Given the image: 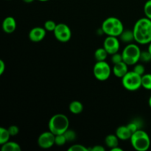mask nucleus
Masks as SVG:
<instances>
[{
	"label": "nucleus",
	"instance_id": "nucleus-1",
	"mask_svg": "<svg viewBox=\"0 0 151 151\" xmlns=\"http://www.w3.org/2000/svg\"><path fill=\"white\" fill-rule=\"evenodd\" d=\"M134 40L139 44H149L151 42V20L141 18L136 22L133 28Z\"/></svg>",
	"mask_w": 151,
	"mask_h": 151
},
{
	"label": "nucleus",
	"instance_id": "nucleus-2",
	"mask_svg": "<svg viewBox=\"0 0 151 151\" xmlns=\"http://www.w3.org/2000/svg\"><path fill=\"white\" fill-rule=\"evenodd\" d=\"M49 131L55 135L63 134L69 129V118L63 114H57L50 118L48 123Z\"/></svg>",
	"mask_w": 151,
	"mask_h": 151
},
{
	"label": "nucleus",
	"instance_id": "nucleus-3",
	"mask_svg": "<svg viewBox=\"0 0 151 151\" xmlns=\"http://www.w3.org/2000/svg\"><path fill=\"white\" fill-rule=\"evenodd\" d=\"M101 29L103 33L107 35V36L115 37H119L125 29L120 19L114 16L109 17L103 21Z\"/></svg>",
	"mask_w": 151,
	"mask_h": 151
},
{
	"label": "nucleus",
	"instance_id": "nucleus-4",
	"mask_svg": "<svg viewBox=\"0 0 151 151\" xmlns=\"http://www.w3.org/2000/svg\"><path fill=\"white\" fill-rule=\"evenodd\" d=\"M131 145L137 151H146L150 147V139L147 132L140 129L134 132L131 136Z\"/></svg>",
	"mask_w": 151,
	"mask_h": 151
},
{
	"label": "nucleus",
	"instance_id": "nucleus-5",
	"mask_svg": "<svg viewBox=\"0 0 151 151\" xmlns=\"http://www.w3.org/2000/svg\"><path fill=\"white\" fill-rule=\"evenodd\" d=\"M141 50L139 47L135 44H128L122 52L123 61L128 66H133L140 60Z\"/></svg>",
	"mask_w": 151,
	"mask_h": 151
},
{
	"label": "nucleus",
	"instance_id": "nucleus-6",
	"mask_svg": "<svg viewBox=\"0 0 151 151\" xmlns=\"http://www.w3.org/2000/svg\"><path fill=\"white\" fill-rule=\"evenodd\" d=\"M122 84L124 88L128 91H137L142 87V76L134 71H128L122 78Z\"/></svg>",
	"mask_w": 151,
	"mask_h": 151
},
{
	"label": "nucleus",
	"instance_id": "nucleus-7",
	"mask_svg": "<svg viewBox=\"0 0 151 151\" xmlns=\"http://www.w3.org/2000/svg\"><path fill=\"white\" fill-rule=\"evenodd\" d=\"M111 68L106 61H97L93 68V74L97 80L100 81H107L111 75Z\"/></svg>",
	"mask_w": 151,
	"mask_h": 151
},
{
	"label": "nucleus",
	"instance_id": "nucleus-8",
	"mask_svg": "<svg viewBox=\"0 0 151 151\" xmlns=\"http://www.w3.org/2000/svg\"><path fill=\"white\" fill-rule=\"evenodd\" d=\"M53 32L56 39L60 42H68L72 38V31L70 27L64 23L58 24Z\"/></svg>",
	"mask_w": 151,
	"mask_h": 151
},
{
	"label": "nucleus",
	"instance_id": "nucleus-9",
	"mask_svg": "<svg viewBox=\"0 0 151 151\" xmlns=\"http://www.w3.org/2000/svg\"><path fill=\"white\" fill-rule=\"evenodd\" d=\"M55 135L51 131H45L38 137V144L40 147L44 149H48L55 145Z\"/></svg>",
	"mask_w": 151,
	"mask_h": 151
},
{
	"label": "nucleus",
	"instance_id": "nucleus-10",
	"mask_svg": "<svg viewBox=\"0 0 151 151\" xmlns=\"http://www.w3.org/2000/svg\"><path fill=\"white\" fill-rule=\"evenodd\" d=\"M103 47L109 55H113L119 52L120 48V42L117 37L107 36L103 41Z\"/></svg>",
	"mask_w": 151,
	"mask_h": 151
},
{
	"label": "nucleus",
	"instance_id": "nucleus-11",
	"mask_svg": "<svg viewBox=\"0 0 151 151\" xmlns=\"http://www.w3.org/2000/svg\"><path fill=\"white\" fill-rule=\"evenodd\" d=\"M47 30L44 27H35L31 29L29 32V38L32 42H40L45 38Z\"/></svg>",
	"mask_w": 151,
	"mask_h": 151
},
{
	"label": "nucleus",
	"instance_id": "nucleus-12",
	"mask_svg": "<svg viewBox=\"0 0 151 151\" xmlns=\"http://www.w3.org/2000/svg\"><path fill=\"white\" fill-rule=\"evenodd\" d=\"M128 65L126 63L122 61L120 63L114 64L112 72L116 78H122L128 72Z\"/></svg>",
	"mask_w": 151,
	"mask_h": 151
},
{
	"label": "nucleus",
	"instance_id": "nucleus-13",
	"mask_svg": "<svg viewBox=\"0 0 151 151\" xmlns=\"http://www.w3.org/2000/svg\"><path fill=\"white\" fill-rule=\"evenodd\" d=\"M16 28V22L12 16H7L3 20L2 29L4 32L7 34L13 33Z\"/></svg>",
	"mask_w": 151,
	"mask_h": 151
},
{
	"label": "nucleus",
	"instance_id": "nucleus-14",
	"mask_svg": "<svg viewBox=\"0 0 151 151\" xmlns=\"http://www.w3.org/2000/svg\"><path fill=\"white\" fill-rule=\"evenodd\" d=\"M115 134L117 136V137L120 140L127 141V140H129L131 139L133 134L127 125H122V126H119L116 128Z\"/></svg>",
	"mask_w": 151,
	"mask_h": 151
},
{
	"label": "nucleus",
	"instance_id": "nucleus-15",
	"mask_svg": "<svg viewBox=\"0 0 151 151\" xmlns=\"http://www.w3.org/2000/svg\"><path fill=\"white\" fill-rule=\"evenodd\" d=\"M119 37L121 41L126 43V44H131L133 41H135L134 40V34L133 29L132 30L124 29L123 32L121 33V35Z\"/></svg>",
	"mask_w": 151,
	"mask_h": 151
},
{
	"label": "nucleus",
	"instance_id": "nucleus-16",
	"mask_svg": "<svg viewBox=\"0 0 151 151\" xmlns=\"http://www.w3.org/2000/svg\"><path fill=\"white\" fill-rule=\"evenodd\" d=\"M119 139L118 138L116 134H109L105 139V143L107 147L111 149L113 147L119 146Z\"/></svg>",
	"mask_w": 151,
	"mask_h": 151
},
{
	"label": "nucleus",
	"instance_id": "nucleus-17",
	"mask_svg": "<svg viewBox=\"0 0 151 151\" xmlns=\"http://www.w3.org/2000/svg\"><path fill=\"white\" fill-rule=\"evenodd\" d=\"M1 150L2 151H21L20 145L15 142H7L4 144L1 145Z\"/></svg>",
	"mask_w": 151,
	"mask_h": 151
},
{
	"label": "nucleus",
	"instance_id": "nucleus-18",
	"mask_svg": "<svg viewBox=\"0 0 151 151\" xmlns=\"http://www.w3.org/2000/svg\"><path fill=\"white\" fill-rule=\"evenodd\" d=\"M69 109L70 112H72L74 114H79L83 110V106L82 103L78 100H75L70 103L69 106Z\"/></svg>",
	"mask_w": 151,
	"mask_h": 151
},
{
	"label": "nucleus",
	"instance_id": "nucleus-19",
	"mask_svg": "<svg viewBox=\"0 0 151 151\" xmlns=\"http://www.w3.org/2000/svg\"><path fill=\"white\" fill-rule=\"evenodd\" d=\"M109 53L107 52L104 47L98 48L94 52V58L97 61H103L106 60L107 58Z\"/></svg>",
	"mask_w": 151,
	"mask_h": 151
},
{
	"label": "nucleus",
	"instance_id": "nucleus-20",
	"mask_svg": "<svg viewBox=\"0 0 151 151\" xmlns=\"http://www.w3.org/2000/svg\"><path fill=\"white\" fill-rule=\"evenodd\" d=\"M10 137L11 136L7 128H4L3 127L0 128V145H1L8 142Z\"/></svg>",
	"mask_w": 151,
	"mask_h": 151
},
{
	"label": "nucleus",
	"instance_id": "nucleus-21",
	"mask_svg": "<svg viewBox=\"0 0 151 151\" xmlns=\"http://www.w3.org/2000/svg\"><path fill=\"white\" fill-rule=\"evenodd\" d=\"M142 87L147 90H151V74H144L142 76Z\"/></svg>",
	"mask_w": 151,
	"mask_h": 151
},
{
	"label": "nucleus",
	"instance_id": "nucleus-22",
	"mask_svg": "<svg viewBox=\"0 0 151 151\" xmlns=\"http://www.w3.org/2000/svg\"><path fill=\"white\" fill-rule=\"evenodd\" d=\"M63 134H64L65 137H66L67 142H74L77 137L76 133H75V131H73V130L68 129Z\"/></svg>",
	"mask_w": 151,
	"mask_h": 151
},
{
	"label": "nucleus",
	"instance_id": "nucleus-23",
	"mask_svg": "<svg viewBox=\"0 0 151 151\" xmlns=\"http://www.w3.org/2000/svg\"><path fill=\"white\" fill-rule=\"evenodd\" d=\"M151 60V53L147 50H144L141 52L140 55V60L139 61L144 62V63H148Z\"/></svg>",
	"mask_w": 151,
	"mask_h": 151
},
{
	"label": "nucleus",
	"instance_id": "nucleus-24",
	"mask_svg": "<svg viewBox=\"0 0 151 151\" xmlns=\"http://www.w3.org/2000/svg\"><path fill=\"white\" fill-rule=\"evenodd\" d=\"M56 26H57V24L54 21L47 20L44 23V27L45 28V29L47 31H49V32H54Z\"/></svg>",
	"mask_w": 151,
	"mask_h": 151
},
{
	"label": "nucleus",
	"instance_id": "nucleus-25",
	"mask_svg": "<svg viewBox=\"0 0 151 151\" xmlns=\"http://www.w3.org/2000/svg\"><path fill=\"white\" fill-rule=\"evenodd\" d=\"M67 142L66 139L65 137L64 134H59V135H55V145L58 146H63Z\"/></svg>",
	"mask_w": 151,
	"mask_h": 151
},
{
	"label": "nucleus",
	"instance_id": "nucleus-26",
	"mask_svg": "<svg viewBox=\"0 0 151 151\" xmlns=\"http://www.w3.org/2000/svg\"><path fill=\"white\" fill-rule=\"evenodd\" d=\"M144 13L145 17L151 20V0H147L144 5Z\"/></svg>",
	"mask_w": 151,
	"mask_h": 151
},
{
	"label": "nucleus",
	"instance_id": "nucleus-27",
	"mask_svg": "<svg viewBox=\"0 0 151 151\" xmlns=\"http://www.w3.org/2000/svg\"><path fill=\"white\" fill-rule=\"evenodd\" d=\"M133 71L138 74V75H141V76L145 74V68L144 65L142 64V63H137V64L134 65Z\"/></svg>",
	"mask_w": 151,
	"mask_h": 151
},
{
	"label": "nucleus",
	"instance_id": "nucleus-28",
	"mask_svg": "<svg viewBox=\"0 0 151 151\" xmlns=\"http://www.w3.org/2000/svg\"><path fill=\"white\" fill-rule=\"evenodd\" d=\"M69 151H88L90 150L89 148H87L84 145L80 144L73 145L70 146L68 149Z\"/></svg>",
	"mask_w": 151,
	"mask_h": 151
},
{
	"label": "nucleus",
	"instance_id": "nucleus-29",
	"mask_svg": "<svg viewBox=\"0 0 151 151\" xmlns=\"http://www.w3.org/2000/svg\"><path fill=\"white\" fill-rule=\"evenodd\" d=\"M111 60L113 63V64H116V63H120V62L123 61V58H122V53L116 52L114 54L111 55Z\"/></svg>",
	"mask_w": 151,
	"mask_h": 151
},
{
	"label": "nucleus",
	"instance_id": "nucleus-30",
	"mask_svg": "<svg viewBox=\"0 0 151 151\" xmlns=\"http://www.w3.org/2000/svg\"><path fill=\"white\" fill-rule=\"evenodd\" d=\"M9 133H10V136L11 137H14V136H16L19 132V127L16 126V125H11V126L9 127L8 128Z\"/></svg>",
	"mask_w": 151,
	"mask_h": 151
},
{
	"label": "nucleus",
	"instance_id": "nucleus-31",
	"mask_svg": "<svg viewBox=\"0 0 151 151\" xmlns=\"http://www.w3.org/2000/svg\"><path fill=\"white\" fill-rule=\"evenodd\" d=\"M127 126L128 127V128H129L130 131H131L132 134H134V132H136V131H138V130H140L139 128L138 125H137V123H136L134 120H132L130 123H128V125H127Z\"/></svg>",
	"mask_w": 151,
	"mask_h": 151
},
{
	"label": "nucleus",
	"instance_id": "nucleus-32",
	"mask_svg": "<svg viewBox=\"0 0 151 151\" xmlns=\"http://www.w3.org/2000/svg\"><path fill=\"white\" fill-rule=\"evenodd\" d=\"M5 63L2 60H0V75H2L4 73V70H5Z\"/></svg>",
	"mask_w": 151,
	"mask_h": 151
},
{
	"label": "nucleus",
	"instance_id": "nucleus-33",
	"mask_svg": "<svg viewBox=\"0 0 151 151\" xmlns=\"http://www.w3.org/2000/svg\"><path fill=\"white\" fill-rule=\"evenodd\" d=\"M89 150L91 151H104L105 148L103 147V146L95 145L94 147H91V148H89Z\"/></svg>",
	"mask_w": 151,
	"mask_h": 151
},
{
	"label": "nucleus",
	"instance_id": "nucleus-34",
	"mask_svg": "<svg viewBox=\"0 0 151 151\" xmlns=\"http://www.w3.org/2000/svg\"><path fill=\"white\" fill-rule=\"evenodd\" d=\"M122 148H120V147H119V146H117V147H113V148L111 149V151H122Z\"/></svg>",
	"mask_w": 151,
	"mask_h": 151
},
{
	"label": "nucleus",
	"instance_id": "nucleus-35",
	"mask_svg": "<svg viewBox=\"0 0 151 151\" xmlns=\"http://www.w3.org/2000/svg\"><path fill=\"white\" fill-rule=\"evenodd\" d=\"M23 1L26 3H31V2H32L34 0H23Z\"/></svg>",
	"mask_w": 151,
	"mask_h": 151
},
{
	"label": "nucleus",
	"instance_id": "nucleus-36",
	"mask_svg": "<svg viewBox=\"0 0 151 151\" xmlns=\"http://www.w3.org/2000/svg\"><path fill=\"white\" fill-rule=\"evenodd\" d=\"M147 50H148V51L150 52L151 53V42L148 45V48H147Z\"/></svg>",
	"mask_w": 151,
	"mask_h": 151
},
{
	"label": "nucleus",
	"instance_id": "nucleus-37",
	"mask_svg": "<svg viewBox=\"0 0 151 151\" xmlns=\"http://www.w3.org/2000/svg\"><path fill=\"white\" fill-rule=\"evenodd\" d=\"M148 104H149V106L151 108V96L150 97V98H149V100H148Z\"/></svg>",
	"mask_w": 151,
	"mask_h": 151
},
{
	"label": "nucleus",
	"instance_id": "nucleus-38",
	"mask_svg": "<svg viewBox=\"0 0 151 151\" xmlns=\"http://www.w3.org/2000/svg\"><path fill=\"white\" fill-rule=\"evenodd\" d=\"M38 1H49V0H38Z\"/></svg>",
	"mask_w": 151,
	"mask_h": 151
}]
</instances>
